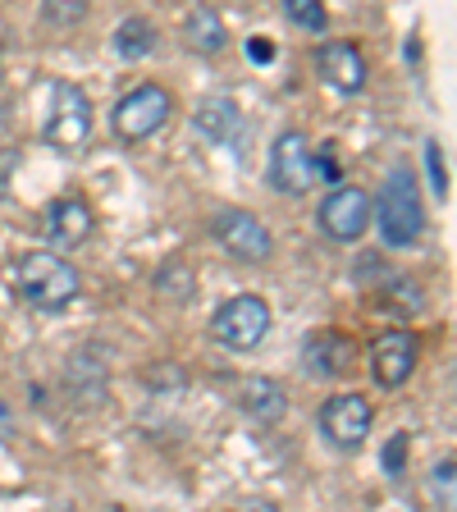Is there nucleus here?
I'll return each mask as SVG.
<instances>
[{
  "label": "nucleus",
  "instance_id": "1",
  "mask_svg": "<svg viewBox=\"0 0 457 512\" xmlns=\"http://www.w3.org/2000/svg\"><path fill=\"white\" fill-rule=\"evenodd\" d=\"M375 220H380V234L389 247H412L426 229V206H421V188H416L412 170H394L384 179L380 197H375Z\"/></svg>",
  "mask_w": 457,
  "mask_h": 512
},
{
  "label": "nucleus",
  "instance_id": "2",
  "mask_svg": "<svg viewBox=\"0 0 457 512\" xmlns=\"http://www.w3.org/2000/svg\"><path fill=\"white\" fill-rule=\"evenodd\" d=\"M14 284L37 311H64L78 298V270L55 252H28L14 270Z\"/></svg>",
  "mask_w": 457,
  "mask_h": 512
},
{
  "label": "nucleus",
  "instance_id": "3",
  "mask_svg": "<svg viewBox=\"0 0 457 512\" xmlns=\"http://www.w3.org/2000/svg\"><path fill=\"white\" fill-rule=\"evenodd\" d=\"M92 133V101H87L83 87L74 83H51V115L42 124V142L60 151H78Z\"/></svg>",
  "mask_w": 457,
  "mask_h": 512
},
{
  "label": "nucleus",
  "instance_id": "4",
  "mask_svg": "<svg viewBox=\"0 0 457 512\" xmlns=\"http://www.w3.org/2000/svg\"><path fill=\"white\" fill-rule=\"evenodd\" d=\"M170 115H174V96L160 83H142L115 106V133L124 142H147L151 133L165 128Z\"/></svg>",
  "mask_w": 457,
  "mask_h": 512
},
{
  "label": "nucleus",
  "instance_id": "5",
  "mask_svg": "<svg viewBox=\"0 0 457 512\" xmlns=\"http://www.w3.org/2000/svg\"><path fill=\"white\" fill-rule=\"evenodd\" d=\"M211 334L234 352H252L256 343L270 334V307L256 293H238L234 302H224L211 320Z\"/></svg>",
  "mask_w": 457,
  "mask_h": 512
},
{
  "label": "nucleus",
  "instance_id": "6",
  "mask_svg": "<svg viewBox=\"0 0 457 512\" xmlns=\"http://www.w3.org/2000/svg\"><path fill=\"white\" fill-rule=\"evenodd\" d=\"M215 243L224 247V252L234 256V261H266L270 252H275V238H270V229L261 220H256L252 211H220L211 224Z\"/></svg>",
  "mask_w": 457,
  "mask_h": 512
},
{
  "label": "nucleus",
  "instance_id": "7",
  "mask_svg": "<svg viewBox=\"0 0 457 512\" xmlns=\"http://www.w3.org/2000/svg\"><path fill=\"white\" fill-rule=\"evenodd\" d=\"M375 426V412L362 394H334L320 407V430L334 448H362Z\"/></svg>",
  "mask_w": 457,
  "mask_h": 512
},
{
  "label": "nucleus",
  "instance_id": "8",
  "mask_svg": "<svg viewBox=\"0 0 457 512\" xmlns=\"http://www.w3.org/2000/svg\"><path fill=\"white\" fill-rule=\"evenodd\" d=\"M366 224H371V197L362 188H334L325 202H320V229L339 243H352V238L366 234Z\"/></svg>",
  "mask_w": 457,
  "mask_h": 512
},
{
  "label": "nucleus",
  "instance_id": "9",
  "mask_svg": "<svg viewBox=\"0 0 457 512\" xmlns=\"http://www.w3.org/2000/svg\"><path fill=\"white\" fill-rule=\"evenodd\" d=\"M270 183H275L279 192H293V197H302V192L311 188V151L298 128H293V133H279L275 151H270Z\"/></svg>",
  "mask_w": 457,
  "mask_h": 512
},
{
  "label": "nucleus",
  "instance_id": "10",
  "mask_svg": "<svg viewBox=\"0 0 457 512\" xmlns=\"http://www.w3.org/2000/svg\"><path fill=\"white\" fill-rule=\"evenodd\" d=\"M371 371L384 389H398L416 371V339L407 330H389L371 343Z\"/></svg>",
  "mask_w": 457,
  "mask_h": 512
},
{
  "label": "nucleus",
  "instance_id": "11",
  "mask_svg": "<svg viewBox=\"0 0 457 512\" xmlns=\"http://www.w3.org/2000/svg\"><path fill=\"white\" fill-rule=\"evenodd\" d=\"M316 69L320 78L334 87V92H362L366 87V55L352 42H325L316 51Z\"/></svg>",
  "mask_w": 457,
  "mask_h": 512
},
{
  "label": "nucleus",
  "instance_id": "12",
  "mask_svg": "<svg viewBox=\"0 0 457 512\" xmlns=\"http://www.w3.org/2000/svg\"><path fill=\"white\" fill-rule=\"evenodd\" d=\"M352 343L343 339L339 330H316L307 339V348H302V366H307V375H316V380H325V375H348L352 371Z\"/></svg>",
  "mask_w": 457,
  "mask_h": 512
},
{
  "label": "nucleus",
  "instance_id": "13",
  "mask_svg": "<svg viewBox=\"0 0 457 512\" xmlns=\"http://www.w3.org/2000/svg\"><path fill=\"white\" fill-rule=\"evenodd\" d=\"M46 229H51V238L64 247L87 243V238H92V206H87L83 197H60V202H51V211H46Z\"/></svg>",
  "mask_w": 457,
  "mask_h": 512
},
{
  "label": "nucleus",
  "instance_id": "14",
  "mask_svg": "<svg viewBox=\"0 0 457 512\" xmlns=\"http://www.w3.org/2000/svg\"><path fill=\"white\" fill-rule=\"evenodd\" d=\"M238 407H243L252 421L270 426V421H279V416H284L288 394L279 389L275 380H243V384H238Z\"/></svg>",
  "mask_w": 457,
  "mask_h": 512
},
{
  "label": "nucleus",
  "instance_id": "15",
  "mask_svg": "<svg viewBox=\"0 0 457 512\" xmlns=\"http://www.w3.org/2000/svg\"><path fill=\"white\" fill-rule=\"evenodd\" d=\"M192 119H197V128H202L211 142H234L238 133H243V115H238V106L229 101V96H211V101H202Z\"/></svg>",
  "mask_w": 457,
  "mask_h": 512
},
{
  "label": "nucleus",
  "instance_id": "16",
  "mask_svg": "<svg viewBox=\"0 0 457 512\" xmlns=\"http://www.w3.org/2000/svg\"><path fill=\"white\" fill-rule=\"evenodd\" d=\"M183 37L202 55H215V51H224V19L215 10H206V5H197V10L183 19Z\"/></svg>",
  "mask_w": 457,
  "mask_h": 512
},
{
  "label": "nucleus",
  "instance_id": "17",
  "mask_svg": "<svg viewBox=\"0 0 457 512\" xmlns=\"http://www.w3.org/2000/svg\"><path fill=\"white\" fill-rule=\"evenodd\" d=\"M115 51L124 55V60H142V55H151V51H156V28H151L142 14L124 19L115 28Z\"/></svg>",
  "mask_w": 457,
  "mask_h": 512
},
{
  "label": "nucleus",
  "instance_id": "18",
  "mask_svg": "<svg viewBox=\"0 0 457 512\" xmlns=\"http://www.w3.org/2000/svg\"><path fill=\"white\" fill-rule=\"evenodd\" d=\"M156 288H160V298L188 302V298H192V270L183 266V261H165V270H160Z\"/></svg>",
  "mask_w": 457,
  "mask_h": 512
},
{
  "label": "nucleus",
  "instance_id": "19",
  "mask_svg": "<svg viewBox=\"0 0 457 512\" xmlns=\"http://www.w3.org/2000/svg\"><path fill=\"white\" fill-rule=\"evenodd\" d=\"M453 476H457L453 458H444L435 471H430V499H435L439 512H453Z\"/></svg>",
  "mask_w": 457,
  "mask_h": 512
},
{
  "label": "nucleus",
  "instance_id": "20",
  "mask_svg": "<svg viewBox=\"0 0 457 512\" xmlns=\"http://www.w3.org/2000/svg\"><path fill=\"white\" fill-rule=\"evenodd\" d=\"M284 14L298 23V28H307V32H320V28H325V5H316V0H288Z\"/></svg>",
  "mask_w": 457,
  "mask_h": 512
},
{
  "label": "nucleus",
  "instance_id": "21",
  "mask_svg": "<svg viewBox=\"0 0 457 512\" xmlns=\"http://www.w3.org/2000/svg\"><path fill=\"white\" fill-rule=\"evenodd\" d=\"M46 19H55V23H78V19H83V5H78V0H46Z\"/></svg>",
  "mask_w": 457,
  "mask_h": 512
},
{
  "label": "nucleus",
  "instance_id": "22",
  "mask_svg": "<svg viewBox=\"0 0 457 512\" xmlns=\"http://www.w3.org/2000/svg\"><path fill=\"white\" fill-rule=\"evenodd\" d=\"M403 467H407V435H394L389 444H384V471L398 476Z\"/></svg>",
  "mask_w": 457,
  "mask_h": 512
},
{
  "label": "nucleus",
  "instance_id": "23",
  "mask_svg": "<svg viewBox=\"0 0 457 512\" xmlns=\"http://www.w3.org/2000/svg\"><path fill=\"white\" fill-rule=\"evenodd\" d=\"M426 165H430V183H435V197H448V174H444V160H439V142L426 147Z\"/></svg>",
  "mask_w": 457,
  "mask_h": 512
},
{
  "label": "nucleus",
  "instance_id": "24",
  "mask_svg": "<svg viewBox=\"0 0 457 512\" xmlns=\"http://www.w3.org/2000/svg\"><path fill=\"white\" fill-rule=\"evenodd\" d=\"M247 60H252V64H270V60H275V42H270V37H252V42H247Z\"/></svg>",
  "mask_w": 457,
  "mask_h": 512
},
{
  "label": "nucleus",
  "instance_id": "25",
  "mask_svg": "<svg viewBox=\"0 0 457 512\" xmlns=\"http://www.w3.org/2000/svg\"><path fill=\"white\" fill-rule=\"evenodd\" d=\"M311 179H339V160L330 156V147H325V156L311 160Z\"/></svg>",
  "mask_w": 457,
  "mask_h": 512
},
{
  "label": "nucleus",
  "instance_id": "26",
  "mask_svg": "<svg viewBox=\"0 0 457 512\" xmlns=\"http://www.w3.org/2000/svg\"><path fill=\"white\" fill-rule=\"evenodd\" d=\"M238 512H279V508H275V503H266V499H252V503H243Z\"/></svg>",
  "mask_w": 457,
  "mask_h": 512
},
{
  "label": "nucleus",
  "instance_id": "27",
  "mask_svg": "<svg viewBox=\"0 0 457 512\" xmlns=\"http://www.w3.org/2000/svg\"><path fill=\"white\" fill-rule=\"evenodd\" d=\"M0 430H10V407L0 403Z\"/></svg>",
  "mask_w": 457,
  "mask_h": 512
},
{
  "label": "nucleus",
  "instance_id": "28",
  "mask_svg": "<svg viewBox=\"0 0 457 512\" xmlns=\"http://www.w3.org/2000/svg\"><path fill=\"white\" fill-rule=\"evenodd\" d=\"M0 83H5V55H0Z\"/></svg>",
  "mask_w": 457,
  "mask_h": 512
}]
</instances>
